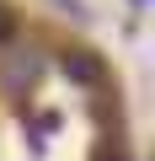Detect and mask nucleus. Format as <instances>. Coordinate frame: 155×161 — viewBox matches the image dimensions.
Masks as SVG:
<instances>
[{
	"instance_id": "1",
	"label": "nucleus",
	"mask_w": 155,
	"mask_h": 161,
	"mask_svg": "<svg viewBox=\"0 0 155 161\" xmlns=\"http://www.w3.org/2000/svg\"><path fill=\"white\" fill-rule=\"evenodd\" d=\"M64 75H75V80H86V86H91V80H102V64H96L91 54L75 48V54H64Z\"/></svg>"
},
{
	"instance_id": "2",
	"label": "nucleus",
	"mask_w": 155,
	"mask_h": 161,
	"mask_svg": "<svg viewBox=\"0 0 155 161\" xmlns=\"http://www.w3.org/2000/svg\"><path fill=\"white\" fill-rule=\"evenodd\" d=\"M11 38H16V16L0 6V43H11Z\"/></svg>"
}]
</instances>
